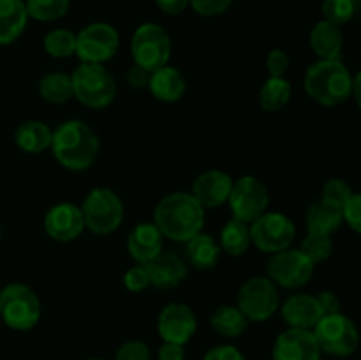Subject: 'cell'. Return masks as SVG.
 Masks as SVG:
<instances>
[{
  "label": "cell",
  "instance_id": "cell-1",
  "mask_svg": "<svg viewBox=\"0 0 361 360\" xmlns=\"http://www.w3.org/2000/svg\"><path fill=\"white\" fill-rule=\"evenodd\" d=\"M204 222V208L189 193L168 194L155 208V226L162 236L187 242L201 233Z\"/></svg>",
  "mask_w": 361,
  "mask_h": 360
},
{
  "label": "cell",
  "instance_id": "cell-2",
  "mask_svg": "<svg viewBox=\"0 0 361 360\" xmlns=\"http://www.w3.org/2000/svg\"><path fill=\"white\" fill-rule=\"evenodd\" d=\"M51 148L60 164L80 172L87 169L95 161L99 140L87 124L80 120H67L53 131Z\"/></svg>",
  "mask_w": 361,
  "mask_h": 360
},
{
  "label": "cell",
  "instance_id": "cell-3",
  "mask_svg": "<svg viewBox=\"0 0 361 360\" xmlns=\"http://www.w3.org/2000/svg\"><path fill=\"white\" fill-rule=\"evenodd\" d=\"M355 78L338 59H321L305 74V90L314 101L324 106H337L353 94Z\"/></svg>",
  "mask_w": 361,
  "mask_h": 360
},
{
  "label": "cell",
  "instance_id": "cell-4",
  "mask_svg": "<svg viewBox=\"0 0 361 360\" xmlns=\"http://www.w3.org/2000/svg\"><path fill=\"white\" fill-rule=\"evenodd\" d=\"M74 97L88 108H106L115 99L116 83L102 64H81L71 74Z\"/></svg>",
  "mask_w": 361,
  "mask_h": 360
},
{
  "label": "cell",
  "instance_id": "cell-5",
  "mask_svg": "<svg viewBox=\"0 0 361 360\" xmlns=\"http://www.w3.org/2000/svg\"><path fill=\"white\" fill-rule=\"evenodd\" d=\"M0 316L14 330H30L41 318V302L28 286L14 282L0 292Z\"/></svg>",
  "mask_w": 361,
  "mask_h": 360
},
{
  "label": "cell",
  "instance_id": "cell-6",
  "mask_svg": "<svg viewBox=\"0 0 361 360\" xmlns=\"http://www.w3.org/2000/svg\"><path fill=\"white\" fill-rule=\"evenodd\" d=\"M312 334L321 352L334 356L353 355L360 342L355 323L341 313L324 314L312 328Z\"/></svg>",
  "mask_w": 361,
  "mask_h": 360
},
{
  "label": "cell",
  "instance_id": "cell-7",
  "mask_svg": "<svg viewBox=\"0 0 361 360\" xmlns=\"http://www.w3.org/2000/svg\"><path fill=\"white\" fill-rule=\"evenodd\" d=\"M85 226L97 235H108L120 226L123 219V205L111 189L97 187L85 198L83 207Z\"/></svg>",
  "mask_w": 361,
  "mask_h": 360
},
{
  "label": "cell",
  "instance_id": "cell-8",
  "mask_svg": "<svg viewBox=\"0 0 361 360\" xmlns=\"http://www.w3.org/2000/svg\"><path fill=\"white\" fill-rule=\"evenodd\" d=\"M130 53L136 66L143 67L148 73H154L168 64L171 55V41L162 27L155 23H145L134 32Z\"/></svg>",
  "mask_w": 361,
  "mask_h": 360
},
{
  "label": "cell",
  "instance_id": "cell-9",
  "mask_svg": "<svg viewBox=\"0 0 361 360\" xmlns=\"http://www.w3.org/2000/svg\"><path fill=\"white\" fill-rule=\"evenodd\" d=\"M250 242L264 253H279L291 246L296 228L291 219L279 212H264L254 219L249 229Z\"/></svg>",
  "mask_w": 361,
  "mask_h": 360
},
{
  "label": "cell",
  "instance_id": "cell-10",
  "mask_svg": "<svg viewBox=\"0 0 361 360\" xmlns=\"http://www.w3.org/2000/svg\"><path fill=\"white\" fill-rule=\"evenodd\" d=\"M279 307L277 286L271 279L252 277L238 292V309L249 321H267Z\"/></svg>",
  "mask_w": 361,
  "mask_h": 360
},
{
  "label": "cell",
  "instance_id": "cell-11",
  "mask_svg": "<svg viewBox=\"0 0 361 360\" xmlns=\"http://www.w3.org/2000/svg\"><path fill=\"white\" fill-rule=\"evenodd\" d=\"M228 201L233 217L247 224L267 212L270 196H268V189L263 182H259L256 176L247 175L233 184Z\"/></svg>",
  "mask_w": 361,
  "mask_h": 360
},
{
  "label": "cell",
  "instance_id": "cell-12",
  "mask_svg": "<svg viewBox=\"0 0 361 360\" xmlns=\"http://www.w3.org/2000/svg\"><path fill=\"white\" fill-rule=\"evenodd\" d=\"M118 49V32L108 23H92L76 35V55L85 64H102Z\"/></svg>",
  "mask_w": 361,
  "mask_h": 360
},
{
  "label": "cell",
  "instance_id": "cell-13",
  "mask_svg": "<svg viewBox=\"0 0 361 360\" xmlns=\"http://www.w3.org/2000/svg\"><path fill=\"white\" fill-rule=\"evenodd\" d=\"M314 274V263L300 249H284L274 254L268 263V275L284 288H300Z\"/></svg>",
  "mask_w": 361,
  "mask_h": 360
},
{
  "label": "cell",
  "instance_id": "cell-14",
  "mask_svg": "<svg viewBox=\"0 0 361 360\" xmlns=\"http://www.w3.org/2000/svg\"><path fill=\"white\" fill-rule=\"evenodd\" d=\"M196 316L185 304H168L159 314L157 330L164 342H175V344L183 346L196 334Z\"/></svg>",
  "mask_w": 361,
  "mask_h": 360
},
{
  "label": "cell",
  "instance_id": "cell-15",
  "mask_svg": "<svg viewBox=\"0 0 361 360\" xmlns=\"http://www.w3.org/2000/svg\"><path fill=\"white\" fill-rule=\"evenodd\" d=\"M274 360H321V349L312 330L289 328L277 337L271 352Z\"/></svg>",
  "mask_w": 361,
  "mask_h": 360
},
{
  "label": "cell",
  "instance_id": "cell-16",
  "mask_svg": "<svg viewBox=\"0 0 361 360\" xmlns=\"http://www.w3.org/2000/svg\"><path fill=\"white\" fill-rule=\"evenodd\" d=\"M85 221L81 208L73 203L55 205L48 210L44 217V229L53 240L71 242L83 232Z\"/></svg>",
  "mask_w": 361,
  "mask_h": 360
},
{
  "label": "cell",
  "instance_id": "cell-17",
  "mask_svg": "<svg viewBox=\"0 0 361 360\" xmlns=\"http://www.w3.org/2000/svg\"><path fill=\"white\" fill-rule=\"evenodd\" d=\"M231 187L233 180L228 173L219 172V169H210V172L201 173L194 180L192 196L196 198V201L203 208H214L228 201Z\"/></svg>",
  "mask_w": 361,
  "mask_h": 360
},
{
  "label": "cell",
  "instance_id": "cell-18",
  "mask_svg": "<svg viewBox=\"0 0 361 360\" xmlns=\"http://www.w3.org/2000/svg\"><path fill=\"white\" fill-rule=\"evenodd\" d=\"M150 284L157 288H175L187 275L185 263L173 253H159L150 261L143 263Z\"/></svg>",
  "mask_w": 361,
  "mask_h": 360
},
{
  "label": "cell",
  "instance_id": "cell-19",
  "mask_svg": "<svg viewBox=\"0 0 361 360\" xmlns=\"http://www.w3.org/2000/svg\"><path fill=\"white\" fill-rule=\"evenodd\" d=\"M319 302L316 296L310 295H295L286 300L282 307V318L291 328H303V330H312L317 321L323 318Z\"/></svg>",
  "mask_w": 361,
  "mask_h": 360
},
{
  "label": "cell",
  "instance_id": "cell-20",
  "mask_svg": "<svg viewBox=\"0 0 361 360\" xmlns=\"http://www.w3.org/2000/svg\"><path fill=\"white\" fill-rule=\"evenodd\" d=\"M129 254L140 263H147L162 251V233L150 222L137 224L127 239Z\"/></svg>",
  "mask_w": 361,
  "mask_h": 360
},
{
  "label": "cell",
  "instance_id": "cell-21",
  "mask_svg": "<svg viewBox=\"0 0 361 360\" xmlns=\"http://www.w3.org/2000/svg\"><path fill=\"white\" fill-rule=\"evenodd\" d=\"M150 92L164 102H175L185 92V80H183L182 73L175 67H161V69L150 73Z\"/></svg>",
  "mask_w": 361,
  "mask_h": 360
},
{
  "label": "cell",
  "instance_id": "cell-22",
  "mask_svg": "<svg viewBox=\"0 0 361 360\" xmlns=\"http://www.w3.org/2000/svg\"><path fill=\"white\" fill-rule=\"evenodd\" d=\"M28 14L21 0H0V44H9L27 27Z\"/></svg>",
  "mask_w": 361,
  "mask_h": 360
},
{
  "label": "cell",
  "instance_id": "cell-23",
  "mask_svg": "<svg viewBox=\"0 0 361 360\" xmlns=\"http://www.w3.org/2000/svg\"><path fill=\"white\" fill-rule=\"evenodd\" d=\"M344 44V37L338 25L330 21H319L310 32V46L321 59H338Z\"/></svg>",
  "mask_w": 361,
  "mask_h": 360
},
{
  "label": "cell",
  "instance_id": "cell-24",
  "mask_svg": "<svg viewBox=\"0 0 361 360\" xmlns=\"http://www.w3.org/2000/svg\"><path fill=\"white\" fill-rule=\"evenodd\" d=\"M51 138L53 131L46 124L39 122V120L23 122L16 129V134H14L18 147L21 150L28 152V154H39V152L51 147Z\"/></svg>",
  "mask_w": 361,
  "mask_h": 360
},
{
  "label": "cell",
  "instance_id": "cell-25",
  "mask_svg": "<svg viewBox=\"0 0 361 360\" xmlns=\"http://www.w3.org/2000/svg\"><path fill=\"white\" fill-rule=\"evenodd\" d=\"M342 208L335 205L326 203V201H317L307 212V228L312 233H323V235H331L337 232L342 224Z\"/></svg>",
  "mask_w": 361,
  "mask_h": 360
},
{
  "label": "cell",
  "instance_id": "cell-26",
  "mask_svg": "<svg viewBox=\"0 0 361 360\" xmlns=\"http://www.w3.org/2000/svg\"><path fill=\"white\" fill-rule=\"evenodd\" d=\"M219 254H221V246L210 235L197 233L196 236L187 240V256L196 268L201 270L214 268L219 261Z\"/></svg>",
  "mask_w": 361,
  "mask_h": 360
},
{
  "label": "cell",
  "instance_id": "cell-27",
  "mask_svg": "<svg viewBox=\"0 0 361 360\" xmlns=\"http://www.w3.org/2000/svg\"><path fill=\"white\" fill-rule=\"evenodd\" d=\"M212 328L222 337H238L245 332L249 320L243 316L238 307L222 306L214 311L210 318Z\"/></svg>",
  "mask_w": 361,
  "mask_h": 360
},
{
  "label": "cell",
  "instance_id": "cell-28",
  "mask_svg": "<svg viewBox=\"0 0 361 360\" xmlns=\"http://www.w3.org/2000/svg\"><path fill=\"white\" fill-rule=\"evenodd\" d=\"M39 92L42 97L53 104H62L67 102L74 95L73 80L71 74L66 73H49L39 83Z\"/></svg>",
  "mask_w": 361,
  "mask_h": 360
},
{
  "label": "cell",
  "instance_id": "cell-29",
  "mask_svg": "<svg viewBox=\"0 0 361 360\" xmlns=\"http://www.w3.org/2000/svg\"><path fill=\"white\" fill-rule=\"evenodd\" d=\"M291 99V83L284 78H270L263 85L259 94V102L267 112H279Z\"/></svg>",
  "mask_w": 361,
  "mask_h": 360
},
{
  "label": "cell",
  "instance_id": "cell-30",
  "mask_svg": "<svg viewBox=\"0 0 361 360\" xmlns=\"http://www.w3.org/2000/svg\"><path fill=\"white\" fill-rule=\"evenodd\" d=\"M250 246V233L249 226L242 221H229L222 228L221 233V247L231 256H240L245 253Z\"/></svg>",
  "mask_w": 361,
  "mask_h": 360
},
{
  "label": "cell",
  "instance_id": "cell-31",
  "mask_svg": "<svg viewBox=\"0 0 361 360\" xmlns=\"http://www.w3.org/2000/svg\"><path fill=\"white\" fill-rule=\"evenodd\" d=\"M28 16L39 21H53L62 18L69 9V0H27L25 4Z\"/></svg>",
  "mask_w": 361,
  "mask_h": 360
},
{
  "label": "cell",
  "instance_id": "cell-32",
  "mask_svg": "<svg viewBox=\"0 0 361 360\" xmlns=\"http://www.w3.org/2000/svg\"><path fill=\"white\" fill-rule=\"evenodd\" d=\"M44 49L55 59H66L76 52V35L66 28L51 30L44 37Z\"/></svg>",
  "mask_w": 361,
  "mask_h": 360
},
{
  "label": "cell",
  "instance_id": "cell-33",
  "mask_svg": "<svg viewBox=\"0 0 361 360\" xmlns=\"http://www.w3.org/2000/svg\"><path fill=\"white\" fill-rule=\"evenodd\" d=\"M302 251L314 265L321 263V261L328 260L331 253V239L330 235H323V233H312L309 232V235L303 239L302 242Z\"/></svg>",
  "mask_w": 361,
  "mask_h": 360
},
{
  "label": "cell",
  "instance_id": "cell-34",
  "mask_svg": "<svg viewBox=\"0 0 361 360\" xmlns=\"http://www.w3.org/2000/svg\"><path fill=\"white\" fill-rule=\"evenodd\" d=\"M356 6H358V0H324L323 14L330 23H348L355 16Z\"/></svg>",
  "mask_w": 361,
  "mask_h": 360
},
{
  "label": "cell",
  "instance_id": "cell-35",
  "mask_svg": "<svg viewBox=\"0 0 361 360\" xmlns=\"http://www.w3.org/2000/svg\"><path fill=\"white\" fill-rule=\"evenodd\" d=\"M353 196V189L349 187L348 182L341 179H331L328 180L326 186L323 189V201L326 203L335 205V207L342 208V205Z\"/></svg>",
  "mask_w": 361,
  "mask_h": 360
},
{
  "label": "cell",
  "instance_id": "cell-36",
  "mask_svg": "<svg viewBox=\"0 0 361 360\" xmlns=\"http://www.w3.org/2000/svg\"><path fill=\"white\" fill-rule=\"evenodd\" d=\"M115 360H152V353L143 341H129L120 346Z\"/></svg>",
  "mask_w": 361,
  "mask_h": 360
},
{
  "label": "cell",
  "instance_id": "cell-37",
  "mask_svg": "<svg viewBox=\"0 0 361 360\" xmlns=\"http://www.w3.org/2000/svg\"><path fill=\"white\" fill-rule=\"evenodd\" d=\"M342 219L348 221L355 232H361V196L353 193V196L342 205Z\"/></svg>",
  "mask_w": 361,
  "mask_h": 360
},
{
  "label": "cell",
  "instance_id": "cell-38",
  "mask_svg": "<svg viewBox=\"0 0 361 360\" xmlns=\"http://www.w3.org/2000/svg\"><path fill=\"white\" fill-rule=\"evenodd\" d=\"M233 0H189V4H192V9L197 14H203V16H215V14H221L231 6Z\"/></svg>",
  "mask_w": 361,
  "mask_h": 360
},
{
  "label": "cell",
  "instance_id": "cell-39",
  "mask_svg": "<svg viewBox=\"0 0 361 360\" xmlns=\"http://www.w3.org/2000/svg\"><path fill=\"white\" fill-rule=\"evenodd\" d=\"M123 284H126V288L130 289V292H143V289L150 284V279H148V274L147 270H145L143 265L127 270L126 275H123Z\"/></svg>",
  "mask_w": 361,
  "mask_h": 360
},
{
  "label": "cell",
  "instance_id": "cell-40",
  "mask_svg": "<svg viewBox=\"0 0 361 360\" xmlns=\"http://www.w3.org/2000/svg\"><path fill=\"white\" fill-rule=\"evenodd\" d=\"M289 66V59L282 49H274L270 52L267 59V67H268V73L271 74V78H282L284 73L288 71Z\"/></svg>",
  "mask_w": 361,
  "mask_h": 360
},
{
  "label": "cell",
  "instance_id": "cell-41",
  "mask_svg": "<svg viewBox=\"0 0 361 360\" xmlns=\"http://www.w3.org/2000/svg\"><path fill=\"white\" fill-rule=\"evenodd\" d=\"M203 360H245L243 353L238 348L231 344H222L215 346V348L208 349L207 355L203 356Z\"/></svg>",
  "mask_w": 361,
  "mask_h": 360
},
{
  "label": "cell",
  "instance_id": "cell-42",
  "mask_svg": "<svg viewBox=\"0 0 361 360\" xmlns=\"http://www.w3.org/2000/svg\"><path fill=\"white\" fill-rule=\"evenodd\" d=\"M316 299L319 302L323 314H334L338 313V309H341V300H338V296L334 292H328V289L326 292H321Z\"/></svg>",
  "mask_w": 361,
  "mask_h": 360
},
{
  "label": "cell",
  "instance_id": "cell-43",
  "mask_svg": "<svg viewBox=\"0 0 361 360\" xmlns=\"http://www.w3.org/2000/svg\"><path fill=\"white\" fill-rule=\"evenodd\" d=\"M159 360H185L183 346L175 344V342H164L159 348Z\"/></svg>",
  "mask_w": 361,
  "mask_h": 360
},
{
  "label": "cell",
  "instance_id": "cell-44",
  "mask_svg": "<svg viewBox=\"0 0 361 360\" xmlns=\"http://www.w3.org/2000/svg\"><path fill=\"white\" fill-rule=\"evenodd\" d=\"M148 80H150V73H148L147 69H143V67L136 66V64H134L129 69V73H127V81H129L130 87L134 88L145 87V85H148Z\"/></svg>",
  "mask_w": 361,
  "mask_h": 360
},
{
  "label": "cell",
  "instance_id": "cell-45",
  "mask_svg": "<svg viewBox=\"0 0 361 360\" xmlns=\"http://www.w3.org/2000/svg\"><path fill=\"white\" fill-rule=\"evenodd\" d=\"M159 9L168 14H178L189 6V0H155Z\"/></svg>",
  "mask_w": 361,
  "mask_h": 360
},
{
  "label": "cell",
  "instance_id": "cell-46",
  "mask_svg": "<svg viewBox=\"0 0 361 360\" xmlns=\"http://www.w3.org/2000/svg\"><path fill=\"white\" fill-rule=\"evenodd\" d=\"M88 360H106V359H88Z\"/></svg>",
  "mask_w": 361,
  "mask_h": 360
}]
</instances>
